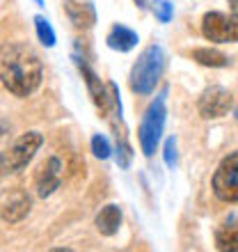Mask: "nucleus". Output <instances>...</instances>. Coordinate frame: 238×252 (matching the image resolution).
Masks as SVG:
<instances>
[{
    "instance_id": "nucleus-1",
    "label": "nucleus",
    "mask_w": 238,
    "mask_h": 252,
    "mask_svg": "<svg viewBox=\"0 0 238 252\" xmlns=\"http://www.w3.org/2000/svg\"><path fill=\"white\" fill-rule=\"evenodd\" d=\"M44 66L37 51L28 44L14 41L0 46V83L14 96H30L41 85Z\"/></svg>"
},
{
    "instance_id": "nucleus-2",
    "label": "nucleus",
    "mask_w": 238,
    "mask_h": 252,
    "mask_svg": "<svg viewBox=\"0 0 238 252\" xmlns=\"http://www.w3.org/2000/svg\"><path fill=\"white\" fill-rule=\"evenodd\" d=\"M165 69V53L160 46H147L131 69V90L140 96L151 94Z\"/></svg>"
},
{
    "instance_id": "nucleus-3",
    "label": "nucleus",
    "mask_w": 238,
    "mask_h": 252,
    "mask_svg": "<svg viewBox=\"0 0 238 252\" xmlns=\"http://www.w3.org/2000/svg\"><path fill=\"white\" fill-rule=\"evenodd\" d=\"M165 120H167V108H165V92H163L145 110L138 128L140 147H142L145 156H153L156 154V147H158L160 138H163V131H165Z\"/></svg>"
},
{
    "instance_id": "nucleus-4",
    "label": "nucleus",
    "mask_w": 238,
    "mask_h": 252,
    "mask_svg": "<svg viewBox=\"0 0 238 252\" xmlns=\"http://www.w3.org/2000/svg\"><path fill=\"white\" fill-rule=\"evenodd\" d=\"M41 142H44V138L37 131L23 133L21 138H16L7 152L0 154V172H19V170H23L34 158V154L39 152Z\"/></svg>"
},
{
    "instance_id": "nucleus-5",
    "label": "nucleus",
    "mask_w": 238,
    "mask_h": 252,
    "mask_svg": "<svg viewBox=\"0 0 238 252\" xmlns=\"http://www.w3.org/2000/svg\"><path fill=\"white\" fill-rule=\"evenodd\" d=\"M213 192L220 202L234 204L238 202V149L220 160L213 174Z\"/></svg>"
},
{
    "instance_id": "nucleus-6",
    "label": "nucleus",
    "mask_w": 238,
    "mask_h": 252,
    "mask_svg": "<svg viewBox=\"0 0 238 252\" xmlns=\"http://www.w3.org/2000/svg\"><path fill=\"white\" fill-rule=\"evenodd\" d=\"M202 34L215 44H234L238 41V19L222 12H208L202 19Z\"/></svg>"
},
{
    "instance_id": "nucleus-7",
    "label": "nucleus",
    "mask_w": 238,
    "mask_h": 252,
    "mask_svg": "<svg viewBox=\"0 0 238 252\" xmlns=\"http://www.w3.org/2000/svg\"><path fill=\"white\" fill-rule=\"evenodd\" d=\"M234 101H232V94L227 92L225 87L220 85H213L208 90H204V94L199 96V115L204 120H218V117H225L229 110H232Z\"/></svg>"
},
{
    "instance_id": "nucleus-8",
    "label": "nucleus",
    "mask_w": 238,
    "mask_h": 252,
    "mask_svg": "<svg viewBox=\"0 0 238 252\" xmlns=\"http://www.w3.org/2000/svg\"><path fill=\"white\" fill-rule=\"evenodd\" d=\"M62 177H64V163H62L58 156L46 158L39 165V170H37V177H34L37 195H39V197H51L60 188V184H62Z\"/></svg>"
},
{
    "instance_id": "nucleus-9",
    "label": "nucleus",
    "mask_w": 238,
    "mask_h": 252,
    "mask_svg": "<svg viewBox=\"0 0 238 252\" xmlns=\"http://www.w3.org/2000/svg\"><path fill=\"white\" fill-rule=\"evenodd\" d=\"M76 64H78L80 73H83V78H85V85L87 90H89V94H92L94 103H96V108H99L103 115L110 113V106H113V101H110V94L106 92V87L101 85V78L94 73V69L85 62V58H80V55H76Z\"/></svg>"
},
{
    "instance_id": "nucleus-10",
    "label": "nucleus",
    "mask_w": 238,
    "mask_h": 252,
    "mask_svg": "<svg viewBox=\"0 0 238 252\" xmlns=\"http://www.w3.org/2000/svg\"><path fill=\"white\" fill-rule=\"evenodd\" d=\"M30 213V197L23 190H9L0 197V218L5 222H21Z\"/></svg>"
},
{
    "instance_id": "nucleus-11",
    "label": "nucleus",
    "mask_w": 238,
    "mask_h": 252,
    "mask_svg": "<svg viewBox=\"0 0 238 252\" xmlns=\"http://www.w3.org/2000/svg\"><path fill=\"white\" fill-rule=\"evenodd\" d=\"M64 2V12L71 19L76 28L89 30L96 23V9H94L92 0H62Z\"/></svg>"
},
{
    "instance_id": "nucleus-12",
    "label": "nucleus",
    "mask_w": 238,
    "mask_h": 252,
    "mask_svg": "<svg viewBox=\"0 0 238 252\" xmlns=\"http://www.w3.org/2000/svg\"><path fill=\"white\" fill-rule=\"evenodd\" d=\"M215 248L222 252H238V211L229 213L215 229Z\"/></svg>"
},
{
    "instance_id": "nucleus-13",
    "label": "nucleus",
    "mask_w": 238,
    "mask_h": 252,
    "mask_svg": "<svg viewBox=\"0 0 238 252\" xmlns=\"http://www.w3.org/2000/svg\"><path fill=\"white\" fill-rule=\"evenodd\" d=\"M108 46L113 48V51H119V53H128V51H133V48L138 46V34L133 32L131 28L126 26H113V30L108 32L106 37Z\"/></svg>"
},
{
    "instance_id": "nucleus-14",
    "label": "nucleus",
    "mask_w": 238,
    "mask_h": 252,
    "mask_svg": "<svg viewBox=\"0 0 238 252\" xmlns=\"http://www.w3.org/2000/svg\"><path fill=\"white\" fill-rule=\"evenodd\" d=\"M121 227V209L117 204H106L96 213V229L103 236H115Z\"/></svg>"
},
{
    "instance_id": "nucleus-15",
    "label": "nucleus",
    "mask_w": 238,
    "mask_h": 252,
    "mask_svg": "<svg viewBox=\"0 0 238 252\" xmlns=\"http://www.w3.org/2000/svg\"><path fill=\"white\" fill-rule=\"evenodd\" d=\"M192 60H197L199 64L204 66H227L229 64V58L222 55L215 48H195L192 51Z\"/></svg>"
},
{
    "instance_id": "nucleus-16",
    "label": "nucleus",
    "mask_w": 238,
    "mask_h": 252,
    "mask_svg": "<svg viewBox=\"0 0 238 252\" xmlns=\"http://www.w3.org/2000/svg\"><path fill=\"white\" fill-rule=\"evenodd\" d=\"M34 28H37V37H39V41L44 46H48V48L55 46V32L44 16H34Z\"/></svg>"
},
{
    "instance_id": "nucleus-17",
    "label": "nucleus",
    "mask_w": 238,
    "mask_h": 252,
    "mask_svg": "<svg viewBox=\"0 0 238 252\" xmlns=\"http://www.w3.org/2000/svg\"><path fill=\"white\" fill-rule=\"evenodd\" d=\"M133 160V152H131V145L126 142L124 135H119L117 133V165L119 167H128Z\"/></svg>"
},
{
    "instance_id": "nucleus-18",
    "label": "nucleus",
    "mask_w": 238,
    "mask_h": 252,
    "mask_svg": "<svg viewBox=\"0 0 238 252\" xmlns=\"http://www.w3.org/2000/svg\"><path fill=\"white\" fill-rule=\"evenodd\" d=\"M151 9L160 23H170L174 16V7H172V2H167V0H153Z\"/></svg>"
},
{
    "instance_id": "nucleus-19",
    "label": "nucleus",
    "mask_w": 238,
    "mask_h": 252,
    "mask_svg": "<svg viewBox=\"0 0 238 252\" xmlns=\"http://www.w3.org/2000/svg\"><path fill=\"white\" fill-rule=\"evenodd\" d=\"M92 152L96 158L106 160L110 158V154H113V147H110V142H108L106 135H94L92 138Z\"/></svg>"
},
{
    "instance_id": "nucleus-20",
    "label": "nucleus",
    "mask_w": 238,
    "mask_h": 252,
    "mask_svg": "<svg viewBox=\"0 0 238 252\" xmlns=\"http://www.w3.org/2000/svg\"><path fill=\"white\" fill-rule=\"evenodd\" d=\"M163 154H165V163H167V165H170V167L177 165V140L167 138L165 140V152H163Z\"/></svg>"
},
{
    "instance_id": "nucleus-21",
    "label": "nucleus",
    "mask_w": 238,
    "mask_h": 252,
    "mask_svg": "<svg viewBox=\"0 0 238 252\" xmlns=\"http://www.w3.org/2000/svg\"><path fill=\"white\" fill-rule=\"evenodd\" d=\"M227 2H229V12H232V16L238 19V0H227Z\"/></svg>"
},
{
    "instance_id": "nucleus-22",
    "label": "nucleus",
    "mask_w": 238,
    "mask_h": 252,
    "mask_svg": "<svg viewBox=\"0 0 238 252\" xmlns=\"http://www.w3.org/2000/svg\"><path fill=\"white\" fill-rule=\"evenodd\" d=\"M34 2H37V5H44V0H34Z\"/></svg>"
}]
</instances>
